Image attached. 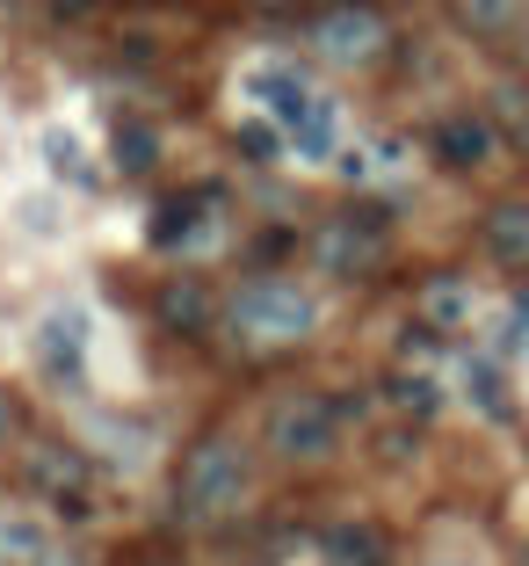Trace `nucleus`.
<instances>
[{"label":"nucleus","mask_w":529,"mask_h":566,"mask_svg":"<svg viewBox=\"0 0 529 566\" xmlns=\"http://www.w3.org/2000/svg\"><path fill=\"white\" fill-rule=\"evenodd\" d=\"M247 486H254V458L232 429H203L197 443L182 450V480H174V516L189 531H218L247 509Z\"/></svg>","instance_id":"1"},{"label":"nucleus","mask_w":529,"mask_h":566,"mask_svg":"<svg viewBox=\"0 0 529 566\" xmlns=\"http://www.w3.org/2000/svg\"><path fill=\"white\" fill-rule=\"evenodd\" d=\"M225 319L240 342H254V349H283V342H305V334L319 327V298L313 291H298L290 276H247L240 291L225 298Z\"/></svg>","instance_id":"2"},{"label":"nucleus","mask_w":529,"mask_h":566,"mask_svg":"<svg viewBox=\"0 0 529 566\" xmlns=\"http://www.w3.org/2000/svg\"><path fill=\"white\" fill-rule=\"evenodd\" d=\"M268 450H276L283 465H319L341 450V407L327 392H283L268 407Z\"/></svg>","instance_id":"3"},{"label":"nucleus","mask_w":529,"mask_h":566,"mask_svg":"<svg viewBox=\"0 0 529 566\" xmlns=\"http://www.w3.org/2000/svg\"><path fill=\"white\" fill-rule=\"evenodd\" d=\"M313 44L327 51L334 66H370L384 51V15L378 8H327V15L313 22Z\"/></svg>","instance_id":"4"},{"label":"nucleus","mask_w":529,"mask_h":566,"mask_svg":"<svg viewBox=\"0 0 529 566\" xmlns=\"http://www.w3.org/2000/svg\"><path fill=\"white\" fill-rule=\"evenodd\" d=\"M36 364L51 385H81L87 370V305H51V319L36 327Z\"/></svg>","instance_id":"5"},{"label":"nucleus","mask_w":529,"mask_h":566,"mask_svg":"<svg viewBox=\"0 0 529 566\" xmlns=\"http://www.w3.org/2000/svg\"><path fill=\"white\" fill-rule=\"evenodd\" d=\"M247 95L262 102L268 117H276V132H283V124H298L327 87H313L298 66H283V59H262V66H247Z\"/></svg>","instance_id":"6"},{"label":"nucleus","mask_w":529,"mask_h":566,"mask_svg":"<svg viewBox=\"0 0 529 566\" xmlns=\"http://www.w3.org/2000/svg\"><path fill=\"white\" fill-rule=\"evenodd\" d=\"M313 254L319 269H334V276H363V269H378V233H363L356 218H341V226H319L313 233Z\"/></svg>","instance_id":"7"},{"label":"nucleus","mask_w":529,"mask_h":566,"mask_svg":"<svg viewBox=\"0 0 529 566\" xmlns=\"http://www.w3.org/2000/svg\"><path fill=\"white\" fill-rule=\"evenodd\" d=\"M429 146H435V160H443V167H457V175H464V167L494 160V124H486V117H443L429 132Z\"/></svg>","instance_id":"8"},{"label":"nucleus","mask_w":529,"mask_h":566,"mask_svg":"<svg viewBox=\"0 0 529 566\" xmlns=\"http://www.w3.org/2000/svg\"><path fill=\"white\" fill-rule=\"evenodd\" d=\"M479 248L494 254L500 269H529V203L522 197H508V203H494V211H486Z\"/></svg>","instance_id":"9"},{"label":"nucleus","mask_w":529,"mask_h":566,"mask_svg":"<svg viewBox=\"0 0 529 566\" xmlns=\"http://www.w3.org/2000/svg\"><path fill=\"white\" fill-rule=\"evenodd\" d=\"M421 319H429L435 334L472 327V319H479V291H472L464 276H429L421 283Z\"/></svg>","instance_id":"10"},{"label":"nucleus","mask_w":529,"mask_h":566,"mask_svg":"<svg viewBox=\"0 0 529 566\" xmlns=\"http://www.w3.org/2000/svg\"><path fill=\"white\" fill-rule=\"evenodd\" d=\"M44 167L59 175V182H73V189H95V167H87V146H81V132L73 124H44Z\"/></svg>","instance_id":"11"},{"label":"nucleus","mask_w":529,"mask_h":566,"mask_svg":"<svg viewBox=\"0 0 529 566\" xmlns=\"http://www.w3.org/2000/svg\"><path fill=\"white\" fill-rule=\"evenodd\" d=\"M457 385H464V400L479 407L486 421H508V378H500V364H486V356H464V364H457Z\"/></svg>","instance_id":"12"},{"label":"nucleus","mask_w":529,"mask_h":566,"mask_svg":"<svg viewBox=\"0 0 529 566\" xmlns=\"http://www.w3.org/2000/svg\"><path fill=\"white\" fill-rule=\"evenodd\" d=\"M486 124H494V138H508L515 153H529V87H522V81H494Z\"/></svg>","instance_id":"13"},{"label":"nucleus","mask_w":529,"mask_h":566,"mask_svg":"<svg viewBox=\"0 0 529 566\" xmlns=\"http://www.w3.org/2000/svg\"><path fill=\"white\" fill-rule=\"evenodd\" d=\"M51 552V531L36 516H0V566H36Z\"/></svg>","instance_id":"14"},{"label":"nucleus","mask_w":529,"mask_h":566,"mask_svg":"<svg viewBox=\"0 0 529 566\" xmlns=\"http://www.w3.org/2000/svg\"><path fill=\"white\" fill-rule=\"evenodd\" d=\"M457 15L479 36H515L529 22V0H457Z\"/></svg>","instance_id":"15"},{"label":"nucleus","mask_w":529,"mask_h":566,"mask_svg":"<svg viewBox=\"0 0 529 566\" xmlns=\"http://www.w3.org/2000/svg\"><path fill=\"white\" fill-rule=\"evenodd\" d=\"M160 319L174 334H203V327H211V298H203L197 283H167V291H160Z\"/></svg>","instance_id":"16"},{"label":"nucleus","mask_w":529,"mask_h":566,"mask_svg":"<svg viewBox=\"0 0 529 566\" xmlns=\"http://www.w3.org/2000/svg\"><path fill=\"white\" fill-rule=\"evenodd\" d=\"M319 566H384V545H378V531H334Z\"/></svg>","instance_id":"17"},{"label":"nucleus","mask_w":529,"mask_h":566,"mask_svg":"<svg viewBox=\"0 0 529 566\" xmlns=\"http://www.w3.org/2000/svg\"><path fill=\"white\" fill-rule=\"evenodd\" d=\"M392 407H399V415H414V421H429L435 407H443V392H435V378H421V370H414V378L399 370V378H392Z\"/></svg>","instance_id":"18"},{"label":"nucleus","mask_w":529,"mask_h":566,"mask_svg":"<svg viewBox=\"0 0 529 566\" xmlns=\"http://www.w3.org/2000/svg\"><path fill=\"white\" fill-rule=\"evenodd\" d=\"M152 160H160V146H152L146 124H116V167H124V175H146Z\"/></svg>","instance_id":"19"},{"label":"nucleus","mask_w":529,"mask_h":566,"mask_svg":"<svg viewBox=\"0 0 529 566\" xmlns=\"http://www.w3.org/2000/svg\"><path fill=\"white\" fill-rule=\"evenodd\" d=\"M240 138H247V153H254V160H268V153H276V132H268V124H247Z\"/></svg>","instance_id":"20"},{"label":"nucleus","mask_w":529,"mask_h":566,"mask_svg":"<svg viewBox=\"0 0 529 566\" xmlns=\"http://www.w3.org/2000/svg\"><path fill=\"white\" fill-rule=\"evenodd\" d=\"M36 566H87V559H81V552H66V545H51V552H44Z\"/></svg>","instance_id":"21"},{"label":"nucleus","mask_w":529,"mask_h":566,"mask_svg":"<svg viewBox=\"0 0 529 566\" xmlns=\"http://www.w3.org/2000/svg\"><path fill=\"white\" fill-rule=\"evenodd\" d=\"M8 436H15V400L0 392V450H8Z\"/></svg>","instance_id":"22"},{"label":"nucleus","mask_w":529,"mask_h":566,"mask_svg":"<svg viewBox=\"0 0 529 566\" xmlns=\"http://www.w3.org/2000/svg\"><path fill=\"white\" fill-rule=\"evenodd\" d=\"M515 319H522V327H529V291H522V298H515Z\"/></svg>","instance_id":"23"},{"label":"nucleus","mask_w":529,"mask_h":566,"mask_svg":"<svg viewBox=\"0 0 529 566\" xmlns=\"http://www.w3.org/2000/svg\"><path fill=\"white\" fill-rule=\"evenodd\" d=\"M247 8H290V0H247Z\"/></svg>","instance_id":"24"}]
</instances>
